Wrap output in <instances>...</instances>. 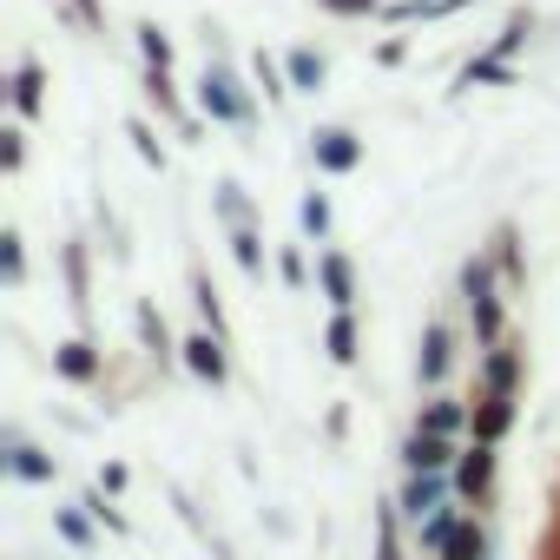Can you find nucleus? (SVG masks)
<instances>
[{"label": "nucleus", "instance_id": "obj_1", "mask_svg": "<svg viewBox=\"0 0 560 560\" xmlns=\"http://www.w3.org/2000/svg\"><path fill=\"white\" fill-rule=\"evenodd\" d=\"M462 304H468V324H475V343H481V350L508 337V284H501L488 244L462 257Z\"/></svg>", "mask_w": 560, "mask_h": 560}, {"label": "nucleus", "instance_id": "obj_2", "mask_svg": "<svg viewBox=\"0 0 560 560\" xmlns=\"http://www.w3.org/2000/svg\"><path fill=\"white\" fill-rule=\"evenodd\" d=\"M191 100H198V113H205L211 126H237V132H250V126H257V86H244L231 60H205V73H198Z\"/></svg>", "mask_w": 560, "mask_h": 560}, {"label": "nucleus", "instance_id": "obj_3", "mask_svg": "<svg viewBox=\"0 0 560 560\" xmlns=\"http://www.w3.org/2000/svg\"><path fill=\"white\" fill-rule=\"evenodd\" d=\"M0 468H8L14 481H27V488H54V475H60V455H47L40 442H27L14 422L0 429Z\"/></svg>", "mask_w": 560, "mask_h": 560}, {"label": "nucleus", "instance_id": "obj_4", "mask_svg": "<svg viewBox=\"0 0 560 560\" xmlns=\"http://www.w3.org/2000/svg\"><path fill=\"white\" fill-rule=\"evenodd\" d=\"M178 363L198 376V383H211V389H224L231 383V343L218 337V330H191V337H178Z\"/></svg>", "mask_w": 560, "mask_h": 560}, {"label": "nucleus", "instance_id": "obj_5", "mask_svg": "<svg viewBox=\"0 0 560 560\" xmlns=\"http://www.w3.org/2000/svg\"><path fill=\"white\" fill-rule=\"evenodd\" d=\"M396 455H402V475H455V462H462V442H455V435L409 429Z\"/></svg>", "mask_w": 560, "mask_h": 560}, {"label": "nucleus", "instance_id": "obj_6", "mask_svg": "<svg viewBox=\"0 0 560 560\" xmlns=\"http://www.w3.org/2000/svg\"><path fill=\"white\" fill-rule=\"evenodd\" d=\"M527 376V343L521 337H501L481 350V396H514Z\"/></svg>", "mask_w": 560, "mask_h": 560}, {"label": "nucleus", "instance_id": "obj_7", "mask_svg": "<svg viewBox=\"0 0 560 560\" xmlns=\"http://www.w3.org/2000/svg\"><path fill=\"white\" fill-rule=\"evenodd\" d=\"M494 468H501L494 442H462V462H455V494H462L468 508H481V501L494 494Z\"/></svg>", "mask_w": 560, "mask_h": 560}, {"label": "nucleus", "instance_id": "obj_8", "mask_svg": "<svg viewBox=\"0 0 560 560\" xmlns=\"http://www.w3.org/2000/svg\"><path fill=\"white\" fill-rule=\"evenodd\" d=\"M311 159H317V172L350 178V172L363 165V139H357L350 126H317V132H311Z\"/></svg>", "mask_w": 560, "mask_h": 560}, {"label": "nucleus", "instance_id": "obj_9", "mask_svg": "<svg viewBox=\"0 0 560 560\" xmlns=\"http://www.w3.org/2000/svg\"><path fill=\"white\" fill-rule=\"evenodd\" d=\"M448 370H455V330L435 317V324L422 330V343H416V383H422V389H442Z\"/></svg>", "mask_w": 560, "mask_h": 560}, {"label": "nucleus", "instance_id": "obj_10", "mask_svg": "<svg viewBox=\"0 0 560 560\" xmlns=\"http://www.w3.org/2000/svg\"><path fill=\"white\" fill-rule=\"evenodd\" d=\"M442 501H462V494H455V475H402L396 508H402V521H409V527H416V521H429Z\"/></svg>", "mask_w": 560, "mask_h": 560}, {"label": "nucleus", "instance_id": "obj_11", "mask_svg": "<svg viewBox=\"0 0 560 560\" xmlns=\"http://www.w3.org/2000/svg\"><path fill=\"white\" fill-rule=\"evenodd\" d=\"M317 291L330 311H357V257L350 250H317Z\"/></svg>", "mask_w": 560, "mask_h": 560}, {"label": "nucleus", "instance_id": "obj_12", "mask_svg": "<svg viewBox=\"0 0 560 560\" xmlns=\"http://www.w3.org/2000/svg\"><path fill=\"white\" fill-rule=\"evenodd\" d=\"M60 277H67L73 317L86 324V311H93V250H86V237H67V244H60Z\"/></svg>", "mask_w": 560, "mask_h": 560}, {"label": "nucleus", "instance_id": "obj_13", "mask_svg": "<svg viewBox=\"0 0 560 560\" xmlns=\"http://www.w3.org/2000/svg\"><path fill=\"white\" fill-rule=\"evenodd\" d=\"M54 376H60V383H80V389H86V383H100V376H106L100 343H93V337H67V343L54 350Z\"/></svg>", "mask_w": 560, "mask_h": 560}, {"label": "nucleus", "instance_id": "obj_14", "mask_svg": "<svg viewBox=\"0 0 560 560\" xmlns=\"http://www.w3.org/2000/svg\"><path fill=\"white\" fill-rule=\"evenodd\" d=\"M8 106H14V119H40V113H47V67H40L34 54L14 67V80H8Z\"/></svg>", "mask_w": 560, "mask_h": 560}, {"label": "nucleus", "instance_id": "obj_15", "mask_svg": "<svg viewBox=\"0 0 560 560\" xmlns=\"http://www.w3.org/2000/svg\"><path fill=\"white\" fill-rule=\"evenodd\" d=\"M132 330H139V343H145V357H152L159 370H172V363H178V337L165 330V317H159V304H152V298H139V304H132Z\"/></svg>", "mask_w": 560, "mask_h": 560}, {"label": "nucleus", "instance_id": "obj_16", "mask_svg": "<svg viewBox=\"0 0 560 560\" xmlns=\"http://www.w3.org/2000/svg\"><path fill=\"white\" fill-rule=\"evenodd\" d=\"M488 250H494V270H501L508 298H514V291H527V257H521V224H514V218H501V224H494Z\"/></svg>", "mask_w": 560, "mask_h": 560}, {"label": "nucleus", "instance_id": "obj_17", "mask_svg": "<svg viewBox=\"0 0 560 560\" xmlns=\"http://www.w3.org/2000/svg\"><path fill=\"white\" fill-rule=\"evenodd\" d=\"M508 429H514V396H481L475 409H468V442H508Z\"/></svg>", "mask_w": 560, "mask_h": 560}, {"label": "nucleus", "instance_id": "obj_18", "mask_svg": "<svg viewBox=\"0 0 560 560\" xmlns=\"http://www.w3.org/2000/svg\"><path fill=\"white\" fill-rule=\"evenodd\" d=\"M468 409H475V402H462V396H442V389H435V396L422 402L416 429H429V435H455V442H462V435H468Z\"/></svg>", "mask_w": 560, "mask_h": 560}, {"label": "nucleus", "instance_id": "obj_19", "mask_svg": "<svg viewBox=\"0 0 560 560\" xmlns=\"http://www.w3.org/2000/svg\"><path fill=\"white\" fill-rule=\"evenodd\" d=\"M139 86H145V106H152V113H159V119H165V126H172V132H178V126H185V119H191V113H185V100H178V86H172V73H165V67H145V80H139Z\"/></svg>", "mask_w": 560, "mask_h": 560}, {"label": "nucleus", "instance_id": "obj_20", "mask_svg": "<svg viewBox=\"0 0 560 560\" xmlns=\"http://www.w3.org/2000/svg\"><path fill=\"white\" fill-rule=\"evenodd\" d=\"M324 350H330V363H337V370H350V363L363 357V324H357V311H337V317H330Z\"/></svg>", "mask_w": 560, "mask_h": 560}, {"label": "nucleus", "instance_id": "obj_21", "mask_svg": "<svg viewBox=\"0 0 560 560\" xmlns=\"http://www.w3.org/2000/svg\"><path fill=\"white\" fill-rule=\"evenodd\" d=\"M284 67H291V86L298 93H324L330 86V54H317V47H291Z\"/></svg>", "mask_w": 560, "mask_h": 560}, {"label": "nucleus", "instance_id": "obj_22", "mask_svg": "<svg viewBox=\"0 0 560 560\" xmlns=\"http://www.w3.org/2000/svg\"><path fill=\"white\" fill-rule=\"evenodd\" d=\"M435 560H494V534L475 521V514H462V527H455V540L435 553Z\"/></svg>", "mask_w": 560, "mask_h": 560}, {"label": "nucleus", "instance_id": "obj_23", "mask_svg": "<svg viewBox=\"0 0 560 560\" xmlns=\"http://www.w3.org/2000/svg\"><path fill=\"white\" fill-rule=\"evenodd\" d=\"M455 527H462V501H442L429 521H416V547H422V553H442V547L455 540Z\"/></svg>", "mask_w": 560, "mask_h": 560}, {"label": "nucleus", "instance_id": "obj_24", "mask_svg": "<svg viewBox=\"0 0 560 560\" xmlns=\"http://www.w3.org/2000/svg\"><path fill=\"white\" fill-rule=\"evenodd\" d=\"M250 80H257V93H264V106H284L298 86H291V67L284 60H270V54H257L250 60Z\"/></svg>", "mask_w": 560, "mask_h": 560}, {"label": "nucleus", "instance_id": "obj_25", "mask_svg": "<svg viewBox=\"0 0 560 560\" xmlns=\"http://www.w3.org/2000/svg\"><path fill=\"white\" fill-rule=\"evenodd\" d=\"M211 211L224 218V231H237V224H257V205H250V191H244L237 178H224V185L211 191Z\"/></svg>", "mask_w": 560, "mask_h": 560}, {"label": "nucleus", "instance_id": "obj_26", "mask_svg": "<svg viewBox=\"0 0 560 560\" xmlns=\"http://www.w3.org/2000/svg\"><path fill=\"white\" fill-rule=\"evenodd\" d=\"M0 284H8V291L27 284V237H21V224L0 231Z\"/></svg>", "mask_w": 560, "mask_h": 560}, {"label": "nucleus", "instance_id": "obj_27", "mask_svg": "<svg viewBox=\"0 0 560 560\" xmlns=\"http://www.w3.org/2000/svg\"><path fill=\"white\" fill-rule=\"evenodd\" d=\"M298 224H304V237H311V244H330V224H337L330 191H304V198H298Z\"/></svg>", "mask_w": 560, "mask_h": 560}, {"label": "nucleus", "instance_id": "obj_28", "mask_svg": "<svg viewBox=\"0 0 560 560\" xmlns=\"http://www.w3.org/2000/svg\"><path fill=\"white\" fill-rule=\"evenodd\" d=\"M54 527H60V540H67V547H80V553H93V547H100V521H93L86 508H54Z\"/></svg>", "mask_w": 560, "mask_h": 560}, {"label": "nucleus", "instance_id": "obj_29", "mask_svg": "<svg viewBox=\"0 0 560 560\" xmlns=\"http://www.w3.org/2000/svg\"><path fill=\"white\" fill-rule=\"evenodd\" d=\"M376 560H409V547H402V508L396 501H376Z\"/></svg>", "mask_w": 560, "mask_h": 560}, {"label": "nucleus", "instance_id": "obj_30", "mask_svg": "<svg viewBox=\"0 0 560 560\" xmlns=\"http://www.w3.org/2000/svg\"><path fill=\"white\" fill-rule=\"evenodd\" d=\"M191 304H198V324H205V330H218V337L231 343V324H224V304H218V284H211V277H205V270H191Z\"/></svg>", "mask_w": 560, "mask_h": 560}, {"label": "nucleus", "instance_id": "obj_31", "mask_svg": "<svg viewBox=\"0 0 560 560\" xmlns=\"http://www.w3.org/2000/svg\"><path fill=\"white\" fill-rule=\"evenodd\" d=\"M126 139H132V152H139L152 172H165V165H172V152H165V139H159V126H152V119H139V113H132V119H126Z\"/></svg>", "mask_w": 560, "mask_h": 560}, {"label": "nucleus", "instance_id": "obj_32", "mask_svg": "<svg viewBox=\"0 0 560 560\" xmlns=\"http://www.w3.org/2000/svg\"><path fill=\"white\" fill-rule=\"evenodd\" d=\"M231 257H237V270L257 284V277H264V231H257V224H237V231H231Z\"/></svg>", "mask_w": 560, "mask_h": 560}, {"label": "nucleus", "instance_id": "obj_33", "mask_svg": "<svg viewBox=\"0 0 560 560\" xmlns=\"http://www.w3.org/2000/svg\"><path fill=\"white\" fill-rule=\"evenodd\" d=\"M462 86H514V60H501V54H475V60L462 67Z\"/></svg>", "mask_w": 560, "mask_h": 560}, {"label": "nucleus", "instance_id": "obj_34", "mask_svg": "<svg viewBox=\"0 0 560 560\" xmlns=\"http://www.w3.org/2000/svg\"><path fill=\"white\" fill-rule=\"evenodd\" d=\"M80 508H86V514H93L106 534H132V521L119 514V494H106V488H86V494H80Z\"/></svg>", "mask_w": 560, "mask_h": 560}, {"label": "nucleus", "instance_id": "obj_35", "mask_svg": "<svg viewBox=\"0 0 560 560\" xmlns=\"http://www.w3.org/2000/svg\"><path fill=\"white\" fill-rule=\"evenodd\" d=\"M132 34H139V60H145V67H165V73H172V34H165L159 21H139Z\"/></svg>", "mask_w": 560, "mask_h": 560}, {"label": "nucleus", "instance_id": "obj_36", "mask_svg": "<svg viewBox=\"0 0 560 560\" xmlns=\"http://www.w3.org/2000/svg\"><path fill=\"white\" fill-rule=\"evenodd\" d=\"M527 34H534V14H527V8H514V14H508V27L494 34V47H488V54H501V60H514V54L527 47Z\"/></svg>", "mask_w": 560, "mask_h": 560}, {"label": "nucleus", "instance_id": "obj_37", "mask_svg": "<svg viewBox=\"0 0 560 560\" xmlns=\"http://www.w3.org/2000/svg\"><path fill=\"white\" fill-rule=\"evenodd\" d=\"M277 277H284V291H311V257H304V244L277 250Z\"/></svg>", "mask_w": 560, "mask_h": 560}, {"label": "nucleus", "instance_id": "obj_38", "mask_svg": "<svg viewBox=\"0 0 560 560\" xmlns=\"http://www.w3.org/2000/svg\"><path fill=\"white\" fill-rule=\"evenodd\" d=\"M317 8H324L330 21H370V14L389 8V0H317Z\"/></svg>", "mask_w": 560, "mask_h": 560}, {"label": "nucleus", "instance_id": "obj_39", "mask_svg": "<svg viewBox=\"0 0 560 560\" xmlns=\"http://www.w3.org/2000/svg\"><path fill=\"white\" fill-rule=\"evenodd\" d=\"M389 27H409V21H435V0H389L383 8Z\"/></svg>", "mask_w": 560, "mask_h": 560}, {"label": "nucleus", "instance_id": "obj_40", "mask_svg": "<svg viewBox=\"0 0 560 560\" xmlns=\"http://www.w3.org/2000/svg\"><path fill=\"white\" fill-rule=\"evenodd\" d=\"M21 165H27V132H21V126H8V132H0V172L14 178Z\"/></svg>", "mask_w": 560, "mask_h": 560}, {"label": "nucleus", "instance_id": "obj_41", "mask_svg": "<svg viewBox=\"0 0 560 560\" xmlns=\"http://www.w3.org/2000/svg\"><path fill=\"white\" fill-rule=\"evenodd\" d=\"M60 8L73 14V27H86V34H106V8H100V0H60Z\"/></svg>", "mask_w": 560, "mask_h": 560}, {"label": "nucleus", "instance_id": "obj_42", "mask_svg": "<svg viewBox=\"0 0 560 560\" xmlns=\"http://www.w3.org/2000/svg\"><path fill=\"white\" fill-rule=\"evenodd\" d=\"M402 60H409V40H402V34H396V40H383V47H376V67H402Z\"/></svg>", "mask_w": 560, "mask_h": 560}, {"label": "nucleus", "instance_id": "obj_43", "mask_svg": "<svg viewBox=\"0 0 560 560\" xmlns=\"http://www.w3.org/2000/svg\"><path fill=\"white\" fill-rule=\"evenodd\" d=\"M324 435H330V442H343V435H350V409H343V402L324 416Z\"/></svg>", "mask_w": 560, "mask_h": 560}, {"label": "nucleus", "instance_id": "obj_44", "mask_svg": "<svg viewBox=\"0 0 560 560\" xmlns=\"http://www.w3.org/2000/svg\"><path fill=\"white\" fill-rule=\"evenodd\" d=\"M100 488H106V494H126V462H106V468H100Z\"/></svg>", "mask_w": 560, "mask_h": 560}, {"label": "nucleus", "instance_id": "obj_45", "mask_svg": "<svg viewBox=\"0 0 560 560\" xmlns=\"http://www.w3.org/2000/svg\"><path fill=\"white\" fill-rule=\"evenodd\" d=\"M211 547H218V560H231V547H224V540H211Z\"/></svg>", "mask_w": 560, "mask_h": 560}]
</instances>
